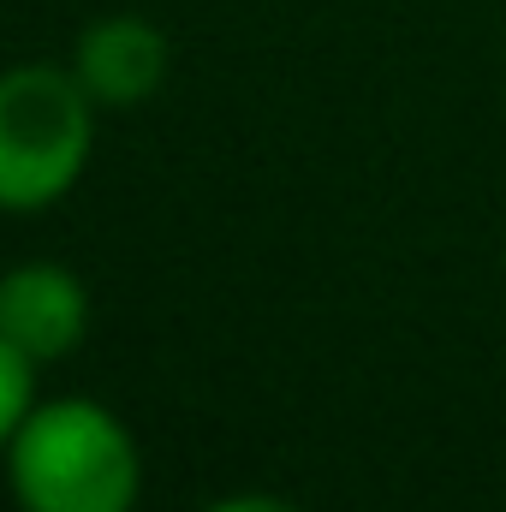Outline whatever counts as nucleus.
Instances as JSON below:
<instances>
[{
	"mask_svg": "<svg viewBox=\"0 0 506 512\" xmlns=\"http://www.w3.org/2000/svg\"><path fill=\"white\" fill-rule=\"evenodd\" d=\"M0 459L24 512H131L143 489L137 441L102 399H36Z\"/></svg>",
	"mask_w": 506,
	"mask_h": 512,
	"instance_id": "1",
	"label": "nucleus"
},
{
	"mask_svg": "<svg viewBox=\"0 0 506 512\" xmlns=\"http://www.w3.org/2000/svg\"><path fill=\"white\" fill-rule=\"evenodd\" d=\"M96 143V102L72 66H12L0 72V209L36 215L60 203Z\"/></svg>",
	"mask_w": 506,
	"mask_h": 512,
	"instance_id": "2",
	"label": "nucleus"
},
{
	"mask_svg": "<svg viewBox=\"0 0 506 512\" xmlns=\"http://www.w3.org/2000/svg\"><path fill=\"white\" fill-rule=\"evenodd\" d=\"M90 334V286L60 262H18L0 274V340L30 358L54 364Z\"/></svg>",
	"mask_w": 506,
	"mask_h": 512,
	"instance_id": "3",
	"label": "nucleus"
},
{
	"mask_svg": "<svg viewBox=\"0 0 506 512\" xmlns=\"http://www.w3.org/2000/svg\"><path fill=\"white\" fill-rule=\"evenodd\" d=\"M167 66H173V42L149 18H137V12L96 18L78 36V48H72V78L84 84V96L96 108H137V102H149L167 84Z\"/></svg>",
	"mask_w": 506,
	"mask_h": 512,
	"instance_id": "4",
	"label": "nucleus"
},
{
	"mask_svg": "<svg viewBox=\"0 0 506 512\" xmlns=\"http://www.w3.org/2000/svg\"><path fill=\"white\" fill-rule=\"evenodd\" d=\"M36 405V364L18 358L6 340H0V453L12 441V429L24 423V411Z\"/></svg>",
	"mask_w": 506,
	"mask_h": 512,
	"instance_id": "5",
	"label": "nucleus"
},
{
	"mask_svg": "<svg viewBox=\"0 0 506 512\" xmlns=\"http://www.w3.org/2000/svg\"><path fill=\"white\" fill-rule=\"evenodd\" d=\"M203 512H304V507H292L280 495H221V501H209Z\"/></svg>",
	"mask_w": 506,
	"mask_h": 512,
	"instance_id": "6",
	"label": "nucleus"
}]
</instances>
